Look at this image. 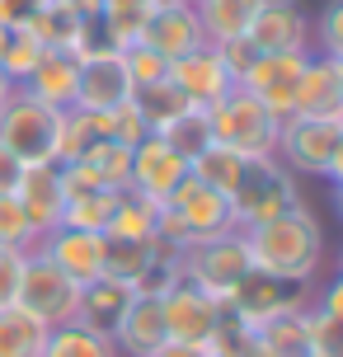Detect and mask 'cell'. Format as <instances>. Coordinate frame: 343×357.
I'll return each instance as SVG.
<instances>
[{
  "label": "cell",
  "mask_w": 343,
  "mask_h": 357,
  "mask_svg": "<svg viewBox=\"0 0 343 357\" xmlns=\"http://www.w3.org/2000/svg\"><path fill=\"white\" fill-rule=\"evenodd\" d=\"M240 235H245L250 264L259 273H273V278L315 282V273L325 264V226H320V216L310 212L306 202L282 216H273V221H259V226H250Z\"/></svg>",
  "instance_id": "cell-1"
},
{
  "label": "cell",
  "mask_w": 343,
  "mask_h": 357,
  "mask_svg": "<svg viewBox=\"0 0 343 357\" xmlns=\"http://www.w3.org/2000/svg\"><path fill=\"white\" fill-rule=\"evenodd\" d=\"M202 113H207V123H212V142L231 146L235 155L264 160V155L277 151V127H282V118H273L245 85H235L226 99H217V104L202 108Z\"/></svg>",
  "instance_id": "cell-2"
},
{
  "label": "cell",
  "mask_w": 343,
  "mask_h": 357,
  "mask_svg": "<svg viewBox=\"0 0 343 357\" xmlns=\"http://www.w3.org/2000/svg\"><path fill=\"white\" fill-rule=\"evenodd\" d=\"M301 207V183L287 165H277V155H264V160H245V174L231 193V216L235 231H250L259 221H273V216Z\"/></svg>",
  "instance_id": "cell-3"
},
{
  "label": "cell",
  "mask_w": 343,
  "mask_h": 357,
  "mask_svg": "<svg viewBox=\"0 0 343 357\" xmlns=\"http://www.w3.org/2000/svg\"><path fill=\"white\" fill-rule=\"evenodd\" d=\"M56 127H61L56 108L38 104L33 94L15 89L5 113H0V146L19 165H56Z\"/></svg>",
  "instance_id": "cell-4"
},
{
  "label": "cell",
  "mask_w": 343,
  "mask_h": 357,
  "mask_svg": "<svg viewBox=\"0 0 343 357\" xmlns=\"http://www.w3.org/2000/svg\"><path fill=\"white\" fill-rule=\"evenodd\" d=\"M15 305H24V310H29L33 320H43L47 329L71 324L75 310H80V282L66 278L43 250H29L24 254V278H19V301Z\"/></svg>",
  "instance_id": "cell-5"
},
{
  "label": "cell",
  "mask_w": 343,
  "mask_h": 357,
  "mask_svg": "<svg viewBox=\"0 0 343 357\" xmlns=\"http://www.w3.org/2000/svg\"><path fill=\"white\" fill-rule=\"evenodd\" d=\"M250 250H245V235L231 231V235H217V240H202L193 250H183L179 259V273L183 282H193L198 291H207L212 301L226 305V296L235 291V282L250 273Z\"/></svg>",
  "instance_id": "cell-6"
},
{
  "label": "cell",
  "mask_w": 343,
  "mask_h": 357,
  "mask_svg": "<svg viewBox=\"0 0 343 357\" xmlns=\"http://www.w3.org/2000/svg\"><path fill=\"white\" fill-rule=\"evenodd\" d=\"M310 301H315V296H310V282H287V278H273V273L250 268V273L235 282V291L226 296V310H231L240 324L259 329V324L277 320V315L306 310Z\"/></svg>",
  "instance_id": "cell-7"
},
{
  "label": "cell",
  "mask_w": 343,
  "mask_h": 357,
  "mask_svg": "<svg viewBox=\"0 0 343 357\" xmlns=\"http://www.w3.org/2000/svg\"><path fill=\"white\" fill-rule=\"evenodd\" d=\"M339 137H343V123L291 113V118H282V127H277V151H273V155H277V165H287L296 178H301V174L325 178Z\"/></svg>",
  "instance_id": "cell-8"
},
{
  "label": "cell",
  "mask_w": 343,
  "mask_h": 357,
  "mask_svg": "<svg viewBox=\"0 0 343 357\" xmlns=\"http://www.w3.org/2000/svg\"><path fill=\"white\" fill-rule=\"evenodd\" d=\"M165 207L174 212V221L183 226L188 235V250L202 245V240H217V235H231L235 231V216H231V197L217 193V188H207L193 169L183 178L174 193L165 197Z\"/></svg>",
  "instance_id": "cell-9"
},
{
  "label": "cell",
  "mask_w": 343,
  "mask_h": 357,
  "mask_svg": "<svg viewBox=\"0 0 343 357\" xmlns=\"http://www.w3.org/2000/svg\"><path fill=\"white\" fill-rule=\"evenodd\" d=\"M306 56L310 52H259V61L250 66V75H245L240 85L250 89L273 118H291L296 85H301V71H306Z\"/></svg>",
  "instance_id": "cell-10"
},
{
  "label": "cell",
  "mask_w": 343,
  "mask_h": 357,
  "mask_svg": "<svg viewBox=\"0 0 343 357\" xmlns=\"http://www.w3.org/2000/svg\"><path fill=\"white\" fill-rule=\"evenodd\" d=\"M160 310H165V334L174 343H193V348H202L212 339V329L221 320V301H212L207 291H198L183 278L160 296Z\"/></svg>",
  "instance_id": "cell-11"
},
{
  "label": "cell",
  "mask_w": 343,
  "mask_h": 357,
  "mask_svg": "<svg viewBox=\"0 0 343 357\" xmlns=\"http://www.w3.org/2000/svg\"><path fill=\"white\" fill-rule=\"evenodd\" d=\"M137 43H142V47H151V52H160L165 61H179V56H188V52H198V47H207L193 0L155 5V10H151V19L142 24V38H137Z\"/></svg>",
  "instance_id": "cell-12"
},
{
  "label": "cell",
  "mask_w": 343,
  "mask_h": 357,
  "mask_svg": "<svg viewBox=\"0 0 343 357\" xmlns=\"http://www.w3.org/2000/svg\"><path fill=\"white\" fill-rule=\"evenodd\" d=\"M183 178H188V160H183L179 151H169L155 132L132 146V174H127V188L132 193L151 197V202H165Z\"/></svg>",
  "instance_id": "cell-13"
},
{
  "label": "cell",
  "mask_w": 343,
  "mask_h": 357,
  "mask_svg": "<svg viewBox=\"0 0 343 357\" xmlns=\"http://www.w3.org/2000/svg\"><path fill=\"white\" fill-rule=\"evenodd\" d=\"M245 38L259 52H310V19L296 0H264Z\"/></svg>",
  "instance_id": "cell-14"
},
{
  "label": "cell",
  "mask_w": 343,
  "mask_h": 357,
  "mask_svg": "<svg viewBox=\"0 0 343 357\" xmlns=\"http://www.w3.org/2000/svg\"><path fill=\"white\" fill-rule=\"evenodd\" d=\"M132 99V80H127L123 52H90L80 56V89H75V108L85 113H109V108Z\"/></svg>",
  "instance_id": "cell-15"
},
{
  "label": "cell",
  "mask_w": 343,
  "mask_h": 357,
  "mask_svg": "<svg viewBox=\"0 0 343 357\" xmlns=\"http://www.w3.org/2000/svg\"><path fill=\"white\" fill-rule=\"evenodd\" d=\"M38 250L47 254L66 278H75L80 287L94 282V278H104V250H109V240H104L99 231L56 226V231H47L43 240H38Z\"/></svg>",
  "instance_id": "cell-16"
},
{
  "label": "cell",
  "mask_w": 343,
  "mask_h": 357,
  "mask_svg": "<svg viewBox=\"0 0 343 357\" xmlns=\"http://www.w3.org/2000/svg\"><path fill=\"white\" fill-rule=\"evenodd\" d=\"M169 80L188 94L193 108H212L217 99H226V94L235 89L231 71L221 66V56H217L212 43L198 47V52H188V56H179V61H169Z\"/></svg>",
  "instance_id": "cell-17"
},
{
  "label": "cell",
  "mask_w": 343,
  "mask_h": 357,
  "mask_svg": "<svg viewBox=\"0 0 343 357\" xmlns=\"http://www.w3.org/2000/svg\"><path fill=\"white\" fill-rule=\"evenodd\" d=\"M19 207L29 212L38 240L47 231L61 226V212H66V193H61V178H56V165H24V174L15 183Z\"/></svg>",
  "instance_id": "cell-18"
},
{
  "label": "cell",
  "mask_w": 343,
  "mask_h": 357,
  "mask_svg": "<svg viewBox=\"0 0 343 357\" xmlns=\"http://www.w3.org/2000/svg\"><path fill=\"white\" fill-rule=\"evenodd\" d=\"M291 113L343 123V85H339V66H334L329 56H320V52L306 56V71H301V85H296V104H291Z\"/></svg>",
  "instance_id": "cell-19"
},
{
  "label": "cell",
  "mask_w": 343,
  "mask_h": 357,
  "mask_svg": "<svg viewBox=\"0 0 343 357\" xmlns=\"http://www.w3.org/2000/svg\"><path fill=\"white\" fill-rule=\"evenodd\" d=\"M19 89L33 94L38 104L66 113V108H75V89H80V56L75 52H43V61L33 66V75Z\"/></svg>",
  "instance_id": "cell-20"
},
{
  "label": "cell",
  "mask_w": 343,
  "mask_h": 357,
  "mask_svg": "<svg viewBox=\"0 0 343 357\" xmlns=\"http://www.w3.org/2000/svg\"><path fill=\"white\" fill-rule=\"evenodd\" d=\"M165 339H169V334H165L160 301L132 291V305H127V315L118 320V329H113V348H118V357H151Z\"/></svg>",
  "instance_id": "cell-21"
},
{
  "label": "cell",
  "mask_w": 343,
  "mask_h": 357,
  "mask_svg": "<svg viewBox=\"0 0 343 357\" xmlns=\"http://www.w3.org/2000/svg\"><path fill=\"white\" fill-rule=\"evenodd\" d=\"M127 305H132V287L127 282L94 278V282L80 287V310H75V320L85 324V329H99V334L113 339V329H118V320L127 315Z\"/></svg>",
  "instance_id": "cell-22"
},
{
  "label": "cell",
  "mask_w": 343,
  "mask_h": 357,
  "mask_svg": "<svg viewBox=\"0 0 343 357\" xmlns=\"http://www.w3.org/2000/svg\"><path fill=\"white\" fill-rule=\"evenodd\" d=\"M132 108L142 113L146 132H165V127L174 123V118H183L193 104H188V94L165 75V80H155V85H137L132 89Z\"/></svg>",
  "instance_id": "cell-23"
},
{
  "label": "cell",
  "mask_w": 343,
  "mask_h": 357,
  "mask_svg": "<svg viewBox=\"0 0 343 357\" xmlns=\"http://www.w3.org/2000/svg\"><path fill=\"white\" fill-rule=\"evenodd\" d=\"M264 0H193L207 43H226V38H245L250 19L259 15Z\"/></svg>",
  "instance_id": "cell-24"
},
{
  "label": "cell",
  "mask_w": 343,
  "mask_h": 357,
  "mask_svg": "<svg viewBox=\"0 0 343 357\" xmlns=\"http://www.w3.org/2000/svg\"><path fill=\"white\" fill-rule=\"evenodd\" d=\"M29 33H33L47 52H80V43H85V19L75 15V10H66L61 0H47V10L29 24Z\"/></svg>",
  "instance_id": "cell-25"
},
{
  "label": "cell",
  "mask_w": 343,
  "mask_h": 357,
  "mask_svg": "<svg viewBox=\"0 0 343 357\" xmlns=\"http://www.w3.org/2000/svg\"><path fill=\"white\" fill-rule=\"evenodd\" d=\"M306 310H291V315L259 324L254 329V357H306Z\"/></svg>",
  "instance_id": "cell-26"
},
{
  "label": "cell",
  "mask_w": 343,
  "mask_h": 357,
  "mask_svg": "<svg viewBox=\"0 0 343 357\" xmlns=\"http://www.w3.org/2000/svg\"><path fill=\"white\" fill-rule=\"evenodd\" d=\"M155 212H160V202L123 188L118 202H113V216H109V226H104V235L109 240H151L155 235Z\"/></svg>",
  "instance_id": "cell-27"
},
{
  "label": "cell",
  "mask_w": 343,
  "mask_h": 357,
  "mask_svg": "<svg viewBox=\"0 0 343 357\" xmlns=\"http://www.w3.org/2000/svg\"><path fill=\"white\" fill-rule=\"evenodd\" d=\"M43 343H47V324L33 320L24 305L0 310V357H43Z\"/></svg>",
  "instance_id": "cell-28"
},
{
  "label": "cell",
  "mask_w": 343,
  "mask_h": 357,
  "mask_svg": "<svg viewBox=\"0 0 343 357\" xmlns=\"http://www.w3.org/2000/svg\"><path fill=\"white\" fill-rule=\"evenodd\" d=\"M43 357H118V348H113L109 334L85 329L80 320H71V324H56V329H47Z\"/></svg>",
  "instance_id": "cell-29"
},
{
  "label": "cell",
  "mask_w": 343,
  "mask_h": 357,
  "mask_svg": "<svg viewBox=\"0 0 343 357\" xmlns=\"http://www.w3.org/2000/svg\"><path fill=\"white\" fill-rule=\"evenodd\" d=\"M104 240H109V235H104ZM155 259H160L155 240H109V250H104V278L132 287Z\"/></svg>",
  "instance_id": "cell-30"
},
{
  "label": "cell",
  "mask_w": 343,
  "mask_h": 357,
  "mask_svg": "<svg viewBox=\"0 0 343 357\" xmlns=\"http://www.w3.org/2000/svg\"><path fill=\"white\" fill-rule=\"evenodd\" d=\"M151 10H155L151 0H104L99 5V24H104V33L118 52L142 38V24L151 19Z\"/></svg>",
  "instance_id": "cell-31"
},
{
  "label": "cell",
  "mask_w": 343,
  "mask_h": 357,
  "mask_svg": "<svg viewBox=\"0 0 343 357\" xmlns=\"http://www.w3.org/2000/svg\"><path fill=\"white\" fill-rule=\"evenodd\" d=\"M188 169H193V174L207 183V188H217V193L231 197L235 183H240V174H245V155H235L231 146H217V142H212V146L198 155V160L188 165Z\"/></svg>",
  "instance_id": "cell-32"
},
{
  "label": "cell",
  "mask_w": 343,
  "mask_h": 357,
  "mask_svg": "<svg viewBox=\"0 0 343 357\" xmlns=\"http://www.w3.org/2000/svg\"><path fill=\"white\" fill-rule=\"evenodd\" d=\"M155 137H160L169 151H179L183 160L193 165L202 151L212 146V123H207V113H202V108H188L183 118H174V123L165 127V132H155Z\"/></svg>",
  "instance_id": "cell-33"
},
{
  "label": "cell",
  "mask_w": 343,
  "mask_h": 357,
  "mask_svg": "<svg viewBox=\"0 0 343 357\" xmlns=\"http://www.w3.org/2000/svg\"><path fill=\"white\" fill-rule=\"evenodd\" d=\"M80 160L99 174L104 188H127V174H132V146H118V142L94 137V142L85 146V155H80Z\"/></svg>",
  "instance_id": "cell-34"
},
{
  "label": "cell",
  "mask_w": 343,
  "mask_h": 357,
  "mask_svg": "<svg viewBox=\"0 0 343 357\" xmlns=\"http://www.w3.org/2000/svg\"><path fill=\"white\" fill-rule=\"evenodd\" d=\"M118 193H123V188H99V193L71 197V202H66V212H61V226H75V231H99V235H104Z\"/></svg>",
  "instance_id": "cell-35"
},
{
  "label": "cell",
  "mask_w": 343,
  "mask_h": 357,
  "mask_svg": "<svg viewBox=\"0 0 343 357\" xmlns=\"http://www.w3.org/2000/svg\"><path fill=\"white\" fill-rule=\"evenodd\" d=\"M90 127L94 137H104V142H118V146H137L142 137H151L142 123V113L132 108V99L118 108H109V113H90Z\"/></svg>",
  "instance_id": "cell-36"
},
{
  "label": "cell",
  "mask_w": 343,
  "mask_h": 357,
  "mask_svg": "<svg viewBox=\"0 0 343 357\" xmlns=\"http://www.w3.org/2000/svg\"><path fill=\"white\" fill-rule=\"evenodd\" d=\"M202 353L207 357H254V329L250 324H240L221 305V320H217V329H212V339L202 343Z\"/></svg>",
  "instance_id": "cell-37"
},
{
  "label": "cell",
  "mask_w": 343,
  "mask_h": 357,
  "mask_svg": "<svg viewBox=\"0 0 343 357\" xmlns=\"http://www.w3.org/2000/svg\"><path fill=\"white\" fill-rule=\"evenodd\" d=\"M0 250H19V254L38 250V231L15 193H0Z\"/></svg>",
  "instance_id": "cell-38"
},
{
  "label": "cell",
  "mask_w": 343,
  "mask_h": 357,
  "mask_svg": "<svg viewBox=\"0 0 343 357\" xmlns=\"http://www.w3.org/2000/svg\"><path fill=\"white\" fill-rule=\"evenodd\" d=\"M43 52H47V47H43L29 29H15V33H10V47H5V61H0V75H5L10 85H24V80L33 75V66L43 61Z\"/></svg>",
  "instance_id": "cell-39"
},
{
  "label": "cell",
  "mask_w": 343,
  "mask_h": 357,
  "mask_svg": "<svg viewBox=\"0 0 343 357\" xmlns=\"http://www.w3.org/2000/svg\"><path fill=\"white\" fill-rule=\"evenodd\" d=\"M90 142H94L90 113H85V108H66V113H61V127H56V165L80 160Z\"/></svg>",
  "instance_id": "cell-40"
},
{
  "label": "cell",
  "mask_w": 343,
  "mask_h": 357,
  "mask_svg": "<svg viewBox=\"0 0 343 357\" xmlns=\"http://www.w3.org/2000/svg\"><path fill=\"white\" fill-rule=\"evenodd\" d=\"M306 357H343V320L325 310H306Z\"/></svg>",
  "instance_id": "cell-41"
},
{
  "label": "cell",
  "mask_w": 343,
  "mask_h": 357,
  "mask_svg": "<svg viewBox=\"0 0 343 357\" xmlns=\"http://www.w3.org/2000/svg\"><path fill=\"white\" fill-rule=\"evenodd\" d=\"M310 43H315L320 56L343 61V0H325V10L310 24Z\"/></svg>",
  "instance_id": "cell-42"
},
{
  "label": "cell",
  "mask_w": 343,
  "mask_h": 357,
  "mask_svg": "<svg viewBox=\"0 0 343 357\" xmlns=\"http://www.w3.org/2000/svg\"><path fill=\"white\" fill-rule=\"evenodd\" d=\"M123 66H127V80H132V89H137V85H155V80H165V75H169V61H165L160 52L142 47V43L123 47Z\"/></svg>",
  "instance_id": "cell-43"
},
{
  "label": "cell",
  "mask_w": 343,
  "mask_h": 357,
  "mask_svg": "<svg viewBox=\"0 0 343 357\" xmlns=\"http://www.w3.org/2000/svg\"><path fill=\"white\" fill-rule=\"evenodd\" d=\"M217 47V56H221V66L231 71V80L240 85L245 75H250V66L259 61V47H254L250 38H226V43H212Z\"/></svg>",
  "instance_id": "cell-44"
},
{
  "label": "cell",
  "mask_w": 343,
  "mask_h": 357,
  "mask_svg": "<svg viewBox=\"0 0 343 357\" xmlns=\"http://www.w3.org/2000/svg\"><path fill=\"white\" fill-rule=\"evenodd\" d=\"M19 278H24V254L0 250V310L19 301Z\"/></svg>",
  "instance_id": "cell-45"
},
{
  "label": "cell",
  "mask_w": 343,
  "mask_h": 357,
  "mask_svg": "<svg viewBox=\"0 0 343 357\" xmlns=\"http://www.w3.org/2000/svg\"><path fill=\"white\" fill-rule=\"evenodd\" d=\"M47 10V0H0V29H29L38 15Z\"/></svg>",
  "instance_id": "cell-46"
},
{
  "label": "cell",
  "mask_w": 343,
  "mask_h": 357,
  "mask_svg": "<svg viewBox=\"0 0 343 357\" xmlns=\"http://www.w3.org/2000/svg\"><path fill=\"white\" fill-rule=\"evenodd\" d=\"M310 305H315V310H325V315H334V320H343V278H329Z\"/></svg>",
  "instance_id": "cell-47"
},
{
  "label": "cell",
  "mask_w": 343,
  "mask_h": 357,
  "mask_svg": "<svg viewBox=\"0 0 343 357\" xmlns=\"http://www.w3.org/2000/svg\"><path fill=\"white\" fill-rule=\"evenodd\" d=\"M19 174H24V165L0 146V193H15V183H19Z\"/></svg>",
  "instance_id": "cell-48"
},
{
  "label": "cell",
  "mask_w": 343,
  "mask_h": 357,
  "mask_svg": "<svg viewBox=\"0 0 343 357\" xmlns=\"http://www.w3.org/2000/svg\"><path fill=\"white\" fill-rule=\"evenodd\" d=\"M151 357H207V353H202V348H193V343H174V339H165Z\"/></svg>",
  "instance_id": "cell-49"
},
{
  "label": "cell",
  "mask_w": 343,
  "mask_h": 357,
  "mask_svg": "<svg viewBox=\"0 0 343 357\" xmlns=\"http://www.w3.org/2000/svg\"><path fill=\"white\" fill-rule=\"evenodd\" d=\"M329 183H334V188H343V137H339V146H334V160H329Z\"/></svg>",
  "instance_id": "cell-50"
},
{
  "label": "cell",
  "mask_w": 343,
  "mask_h": 357,
  "mask_svg": "<svg viewBox=\"0 0 343 357\" xmlns=\"http://www.w3.org/2000/svg\"><path fill=\"white\" fill-rule=\"evenodd\" d=\"M61 5H66V10H75L80 19H94V15H99V5H104V0H61Z\"/></svg>",
  "instance_id": "cell-51"
},
{
  "label": "cell",
  "mask_w": 343,
  "mask_h": 357,
  "mask_svg": "<svg viewBox=\"0 0 343 357\" xmlns=\"http://www.w3.org/2000/svg\"><path fill=\"white\" fill-rule=\"evenodd\" d=\"M19 85H10V80H5V75H0V113H5V104H10V94H15Z\"/></svg>",
  "instance_id": "cell-52"
},
{
  "label": "cell",
  "mask_w": 343,
  "mask_h": 357,
  "mask_svg": "<svg viewBox=\"0 0 343 357\" xmlns=\"http://www.w3.org/2000/svg\"><path fill=\"white\" fill-rule=\"evenodd\" d=\"M5 47H10V29H0V61H5Z\"/></svg>",
  "instance_id": "cell-53"
},
{
  "label": "cell",
  "mask_w": 343,
  "mask_h": 357,
  "mask_svg": "<svg viewBox=\"0 0 343 357\" xmlns=\"http://www.w3.org/2000/svg\"><path fill=\"white\" fill-rule=\"evenodd\" d=\"M334 202H339V216H343V188H334Z\"/></svg>",
  "instance_id": "cell-54"
},
{
  "label": "cell",
  "mask_w": 343,
  "mask_h": 357,
  "mask_svg": "<svg viewBox=\"0 0 343 357\" xmlns=\"http://www.w3.org/2000/svg\"><path fill=\"white\" fill-rule=\"evenodd\" d=\"M334 66H339V85H343V61H334Z\"/></svg>",
  "instance_id": "cell-55"
},
{
  "label": "cell",
  "mask_w": 343,
  "mask_h": 357,
  "mask_svg": "<svg viewBox=\"0 0 343 357\" xmlns=\"http://www.w3.org/2000/svg\"><path fill=\"white\" fill-rule=\"evenodd\" d=\"M151 5H174V0H151Z\"/></svg>",
  "instance_id": "cell-56"
},
{
  "label": "cell",
  "mask_w": 343,
  "mask_h": 357,
  "mask_svg": "<svg viewBox=\"0 0 343 357\" xmlns=\"http://www.w3.org/2000/svg\"><path fill=\"white\" fill-rule=\"evenodd\" d=\"M339 278H343V254H339Z\"/></svg>",
  "instance_id": "cell-57"
}]
</instances>
